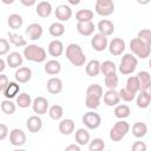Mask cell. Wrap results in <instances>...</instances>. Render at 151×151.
<instances>
[{"instance_id":"obj_30","label":"cell","mask_w":151,"mask_h":151,"mask_svg":"<svg viewBox=\"0 0 151 151\" xmlns=\"http://www.w3.org/2000/svg\"><path fill=\"white\" fill-rule=\"evenodd\" d=\"M76 140L80 144V145H85L88 143L90 140V133L87 132V130L85 129H78L77 132H76V136H74Z\"/></svg>"},{"instance_id":"obj_53","label":"cell","mask_w":151,"mask_h":151,"mask_svg":"<svg viewBox=\"0 0 151 151\" xmlns=\"http://www.w3.org/2000/svg\"><path fill=\"white\" fill-rule=\"evenodd\" d=\"M65 150L66 151H71V150H73V151H80V147L78 145H68V146H66Z\"/></svg>"},{"instance_id":"obj_29","label":"cell","mask_w":151,"mask_h":151,"mask_svg":"<svg viewBox=\"0 0 151 151\" xmlns=\"http://www.w3.org/2000/svg\"><path fill=\"white\" fill-rule=\"evenodd\" d=\"M93 12L91 9H80L76 14V19L78 22H85V21H92Z\"/></svg>"},{"instance_id":"obj_19","label":"cell","mask_w":151,"mask_h":151,"mask_svg":"<svg viewBox=\"0 0 151 151\" xmlns=\"http://www.w3.org/2000/svg\"><path fill=\"white\" fill-rule=\"evenodd\" d=\"M77 31L81 35H91L94 32V24L92 21H85V22H78L77 24Z\"/></svg>"},{"instance_id":"obj_49","label":"cell","mask_w":151,"mask_h":151,"mask_svg":"<svg viewBox=\"0 0 151 151\" xmlns=\"http://www.w3.org/2000/svg\"><path fill=\"white\" fill-rule=\"evenodd\" d=\"M132 150H133V151H145V150H146V145H145L143 142L138 140V142H136V143L132 145Z\"/></svg>"},{"instance_id":"obj_7","label":"cell","mask_w":151,"mask_h":151,"mask_svg":"<svg viewBox=\"0 0 151 151\" xmlns=\"http://www.w3.org/2000/svg\"><path fill=\"white\" fill-rule=\"evenodd\" d=\"M33 111L38 114H44L47 112L48 109V100L45 97H37L32 104Z\"/></svg>"},{"instance_id":"obj_39","label":"cell","mask_w":151,"mask_h":151,"mask_svg":"<svg viewBox=\"0 0 151 151\" xmlns=\"http://www.w3.org/2000/svg\"><path fill=\"white\" fill-rule=\"evenodd\" d=\"M104 83H105V86H107L109 88H116V86L118 85V77L116 72L106 74L104 78Z\"/></svg>"},{"instance_id":"obj_6","label":"cell","mask_w":151,"mask_h":151,"mask_svg":"<svg viewBox=\"0 0 151 151\" xmlns=\"http://www.w3.org/2000/svg\"><path fill=\"white\" fill-rule=\"evenodd\" d=\"M91 45L93 47V50L96 51H104L107 46V38L106 35L101 34V33H97L93 35L92 40H91Z\"/></svg>"},{"instance_id":"obj_18","label":"cell","mask_w":151,"mask_h":151,"mask_svg":"<svg viewBox=\"0 0 151 151\" xmlns=\"http://www.w3.org/2000/svg\"><path fill=\"white\" fill-rule=\"evenodd\" d=\"M19 91H20V86L15 81H9L7 84V86L4 88L2 92H4V96L7 99H12V98H14L19 93Z\"/></svg>"},{"instance_id":"obj_1","label":"cell","mask_w":151,"mask_h":151,"mask_svg":"<svg viewBox=\"0 0 151 151\" xmlns=\"http://www.w3.org/2000/svg\"><path fill=\"white\" fill-rule=\"evenodd\" d=\"M66 57L74 66H81L85 64L86 57L81 51V47L78 44H70L66 47Z\"/></svg>"},{"instance_id":"obj_5","label":"cell","mask_w":151,"mask_h":151,"mask_svg":"<svg viewBox=\"0 0 151 151\" xmlns=\"http://www.w3.org/2000/svg\"><path fill=\"white\" fill-rule=\"evenodd\" d=\"M100 123H101V118H100V116H99L98 113H96V112L90 111V112H86V113L83 116V124H84L87 129H91V130L97 129V127L100 125Z\"/></svg>"},{"instance_id":"obj_50","label":"cell","mask_w":151,"mask_h":151,"mask_svg":"<svg viewBox=\"0 0 151 151\" xmlns=\"http://www.w3.org/2000/svg\"><path fill=\"white\" fill-rule=\"evenodd\" d=\"M8 134V127L5 124L0 123V140H4Z\"/></svg>"},{"instance_id":"obj_37","label":"cell","mask_w":151,"mask_h":151,"mask_svg":"<svg viewBox=\"0 0 151 151\" xmlns=\"http://www.w3.org/2000/svg\"><path fill=\"white\" fill-rule=\"evenodd\" d=\"M17 104L19 105V107H28L31 104H32V99H31V96L27 94V93H20L18 97H17Z\"/></svg>"},{"instance_id":"obj_11","label":"cell","mask_w":151,"mask_h":151,"mask_svg":"<svg viewBox=\"0 0 151 151\" xmlns=\"http://www.w3.org/2000/svg\"><path fill=\"white\" fill-rule=\"evenodd\" d=\"M120 100L119 93L114 90V88H109V91H106L104 93V103L109 106H113L117 105Z\"/></svg>"},{"instance_id":"obj_51","label":"cell","mask_w":151,"mask_h":151,"mask_svg":"<svg viewBox=\"0 0 151 151\" xmlns=\"http://www.w3.org/2000/svg\"><path fill=\"white\" fill-rule=\"evenodd\" d=\"M9 81H8V78H7V76H5V74H1L0 73V91H4V88L7 86V84H8Z\"/></svg>"},{"instance_id":"obj_9","label":"cell","mask_w":151,"mask_h":151,"mask_svg":"<svg viewBox=\"0 0 151 151\" xmlns=\"http://www.w3.org/2000/svg\"><path fill=\"white\" fill-rule=\"evenodd\" d=\"M109 48H110V53L112 55H120L125 50V42L122 38H114L110 42Z\"/></svg>"},{"instance_id":"obj_45","label":"cell","mask_w":151,"mask_h":151,"mask_svg":"<svg viewBox=\"0 0 151 151\" xmlns=\"http://www.w3.org/2000/svg\"><path fill=\"white\" fill-rule=\"evenodd\" d=\"M100 104V98H97V97H92V96H86V99H85V105L88 107V109H97Z\"/></svg>"},{"instance_id":"obj_14","label":"cell","mask_w":151,"mask_h":151,"mask_svg":"<svg viewBox=\"0 0 151 151\" xmlns=\"http://www.w3.org/2000/svg\"><path fill=\"white\" fill-rule=\"evenodd\" d=\"M26 33L28 34L31 40H37V39H39L42 35V27H41V25L33 22V24L27 26Z\"/></svg>"},{"instance_id":"obj_24","label":"cell","mask_w":151,"mask_h":151,"mask_svg":"<svg viewBox=\"0 0 151 151\" xmlns=\"http://www.w3.org/2000/svg\"><path fill=\"white\" fill-rule=\"evenodd\" d=\"M74 130V123L72 119H64L59 123V131L61 134H71Z\"/></svg>"},{"instance_id":"obj_13","label":"cell","mask_w":151,"mask_h":151,"mask_svg":"<svg viewBox=\"0 0 151 151\" xmlns=\"http://www.w3.org/2000/svg\"><path fill=\"white\" fill-rule=\"evenodd\" d=\"M63 90V81L61 79L57 78V77H53L51 79H48L47 81V91L52 94H58L60 93Z\"/></svg>"},{"instance_id":"obj_21","label":"cell","mask_w":151,"mask_h":151,"mask_svg":"<svg viewBox=\"0 0 151 151\" xmlns=\"http://www.w3.org/2000/svg\"><path fill=\"white\" fill-rule=\"evenodd\" d=\"M37 14L39 15V17H41V18H47L50 14H51V12H52V6H51V4L48 2V1H40L39 4H38V6H37Z\"/></svg>"},{"instance_id":"obj_23","label":"cell","mask_w":151,"mask_h":151,"mask_svg":"<svg viewBox=\"0 0 151 151\" xmlns=\"http://www.w3.org/2000/svg\"><path fill=\"white\" fill-rule=\"evenodd\" d=\"M60 70H61V65H60V63L58 60L52 59V60H48L45 64V72L47 74L55 76V74H58L60 72Z\"/></svg>"},{"instance_id":"obj_22","label":"cell","mask_w":151,"mask_h":151,"mask_svg":"<svg viewBox=\"0 0 151 151\" xmlns=\"http://www.w3.org/2000/svg\"><path fill=\"white\" fill-rule=\"evenodd\" d=\"M63 51H64V46H63V42L60 40H53V41L50 42V45H48V53L52 57L61 55Z\"/></svg>"},{"instance_id":"obj_42","label":"cell","mask_w":151,"mask_h":151,"mask_svg":"<svg viewBox=\"0 0 151 151\" xmlns=\"http://www.w3.org/2000/svg\"><path fill=\"white\" fill-rule=\"evenodd\" d=\"M104 147H105V143L100 138H94L90 143V146H88L90 151H101V150H104Z\"/></svg>"},{"instance_id":"obj_25","label":"cell","mask_w":151,"mask_h":151,"mask_svg":"<svg viewBox=\"0 0 151 151\" xmlns=\"http://www.w3.org/2000/svg\"><path fill=\"white\" fill-rule=\"evenodd\" d=\"M100 72V63L98 60H90L86 65V73L90 77H96Z\"/></svg>"},{"instance_id":"obj_54","label":"cell","mask_w":151,"mask_h":151,"mask_svg":"<svg viewBox=\"0 0 151 151\" xmlns=\"http://www.w3.org/2000/svg\"><path fill=\"white\" fill-rule=\"evenodd\" d=\"M20 1H21V4L24 6H32L35 2V0H20Z\"/></svg>"},{"instance_id":"obj_8","label":"cell","mask_w":151,"mask_h":151,"mask_svg":"<svg viewBox=\"0 0 151 151\" xmlns=\"http://www.w3.org/2000/svg\"><path fill=\"white\" fill-rule=\"evenodd\" d=\"M9 140L13 145L20 146L26 142V134L22 130L20 129H13L9 133Z\"/></svg>"},{"instance_id":"obj_2","label":"cell","mask_w":151,"mask_h":151,"mask_svg":"<svg viewBox=\"0 0 151 151\" xmlns=\"http://www.w3.org/2000/svg\"><path fill=\"white\" fill-rule=\"evenodd\" d=\"M24 55L27 60L41 63L46 59V51L38 45H28L24 50Z\"/></svg>"},{"instance_id":"obj_33","label":"cell","mask_w":151,"mask_h":151,"mask_svg":"<svg viewBox=\"0 0 151 151\" xmlns=\"http://www.w3.org/2000/svg\"><path fill=\"white\" fill-rule=\"evenodd\" d=\"M7 22H8V26H9L11 28L18 29V28H20L21 25H22V18H21L19 14L14 13V14H11V15L8 17Z\"/></svg>"},{"instance_id":"obj_36","label":"cell","mask_w":151,"mask_h":151,"mask_svg":"<svg viewBox=\"0 0 151 151\" xmlns=\"http://www.w3.org/2000/svg\"><path fill=\"white\" fill-rule=\"evenodd\" d=\"M86 96H92L97 98H101L103 96V87L98 84H91L86 88Z\"/></svg>"},{"instance_id":"obj_40","label":"cell","mask_w":151,"mask_h":151,"mask_svg":"<svg viewBox=\"0 0 151 151\" xmlns=\"http://www.w3.org/2000/svg\"><path fill=\"white\" fill-rule=\"evenodd\" d=\"M1 110L6 114H13L15 112V104L9 99H6L1 103Z\"/></svg>"},{"instance_id":"obj_4","label":"cell","mask_w":151,"mask_h":151,"mask_svg":"<svg viewBox=\"0 0 151 151\" xmlns=\"http://www.w3.org/2000/svg\"><path fill=\"white\" fill-rule=\"evenodd\" d=\"M129 130H130V125L124 120H119L110 130V138L113 142H119L129 132Z\"/></svg>"},{"instance_id":"obj_35","label":"cell","mask_w":151,"mask_h":151,"mask_svg":"<svg viewBox=\"0 0 151 151\" xmlns=\"http://www.w3.org/2000/svg\"><path fill=\"white\" fill-rule=\"evenodd\" d=\"M8 35V39H9V42L13 44L14 46L17 47H21V46H26V40L19 35V34H15V33H12V32H8L7 33Z\"/></svg>"},{"instance_id":"obj_3","label":"cell","mask_w":151,"mask_h":151,"mask_svg":"<svg viewBox=\"0 0 151 151\" xmlns=\"http://www.w3.org/2000/svg\"><path fill=\"white\" fill-rule=\"evenodd\" d=\"M130 48L131 51L139 58L145 59L150 55V51H151V45L142 41L138 38H134L130 41Z\"/></svg>"},{"instance_id":"obj_44","label":"cell","mask_w":151,"mask_h":151,"mask_svg":"<svg viewBox=\"0 0 151 151\" xmlns=\"http://www.w3.org/2000/svg\"><path fill=\"white\" fill-rule=\"evenodd\" d=\"M137 65H133V64H129V63H123L120 61V66H119V71L120 73L123 74H130L132 73L134 70H136Z\"/></svg>"},{"instance_id":"obj_46","label":"cell","mask_w":151,"mask_h":151,"mask_svg":"<svg viewBox=\"0 0 151 151\" xmlns=\"http://www.w3.org/2000/svg\"><path fill=\"white\" fill-rule=\"evenodd\" d=\"M119 97L123 99V100H125V101H132L133 99H134V93H132V92H130L126 87L125 88H122L119 92Z\"/></svg>"},{"instance_id":"obj_27","label":"cell","mask_w":151,"mask_h":151,"mask_svg":"<svg viewBox=\"0 0 151 151\" xmlns=\"http://www.w3.org/2000/svg\"><path fill=\"white\" fill-rule=\"evenodd\" d=\"M7 64L9 67H19L22 64V57L18 52H12L7 57Z\"/></svg>"},{"instance_id":"obj_57","label":"cell","mask_w":151,"mask_h":151,"mask_svg":"<svg viewBox=\"0 0 151 151\" xmlns=\"http://www.w3.org/2000/svg\"><path fill=\"white\" fill-rule=\"evenodd\" d=\"M70 4H72V5H78L79 2H80V0H67Z\"/></svg>"},{"instance_id":"obj_28","label":"cell","mask_w":151,"mask_h":151,"mask_svg":"<svg viewBox=\"0 0 151 151\" xmlns=\"http://www.w3.org/2000/svg\"><path fill=\"white\" fill-rule=\"evenodd\" d=\"M139 87H140V83H139V79L137 76H132V77H129L127 81H126V88L132 92V93H137L139 91Z\"/></svg>"},{"instance_id":"obj_26","label":"cell","mask_w":151,"mask_h":151,"mask_svg":"<svg viewBox=\"0 0 151 151\" xmlns=\"http://www.w3.org/2000/svg\"><path fill=\"white\" fill-rule=\"evenodd\" d=\"M146 132H147V126H146L145 123L137 122V123L133 124V126H132V133H133L134 137L142 138V137H144L146 134Z\"/></svg>"},{"instance_id":"obj_58","label":"cell","mask_w":151,"mask_h":151,"mask_svg":"<svg viewBox=\"0 0 151 151\" xmlns=\"http://www.w3.org/2000/svg\"><path fill=\"white\" fill-rule=\"evenodd\" d=\"M4 4H6V5H11V4H13L14 2V0H1Z\"/></svg>"},{"instance_id":"obj_34","label":"cell","mask_w":151,"mask_h":151,"mask_svg":"<svg viewBox=\"0 0 151 151\" xmlns=\"http://www.w3.org/2000/svg\"><path fill=\"white\" fill-rule=\"evenodd\" d=\"M114 116L117 118H120V119H124V118L129 117L130 116V107L125 104L117 105L116 109H114Z\"/></svg>"},{"instance_id":"obj_43","label":"cell","mask_w":151,"mask_h":151,"mask_svg":"<svg viewBox=\"0 0 151 151\" xmlns=\"http://www.w3.org/2000/svg\"><path fill=\"white\" fill-rule=\"evenodd\" d=\"M138 39H140L142 41L151 45V31L149 28H144V29H140L138 32Z\"/></svg>"},{"instance_id":"obj_56","label":"cell","mask_w":151,"mask_h":151,"mask_svg":"<svg viewBox=\"0 0 151 151\" xmlns=\"http://www.w3.org/2000/svg\"><path fill=\"white\" fill-rule=\"evenodd\" d=\"M150 1H151V0H137V2L140 4V5H147Z\"/></svg>"},{"instance_id":"obj_31","label":"cell","mask_w":151,"mask_h":151,"mask_svg":"<svg viewBox=\"0 0 151 151\" xmlns=\"http://www.w3.org/2000/svg\"><path fill=\"white\" fill-rule=\"evenodd\" d=\"M48 32H50V34H51L52 37L58 38V37H60V35L64 34V32H65V26H64L61 22H53V24L50 26Z\"/></svg>"},{"instance_id":"obj_10","label":"cell","mask_w":151,"mask_h":151,"mask_svg":"<svg viewBox=\"0 0 151 151\" xmlns=\"http://www.w3.org/2000/svg\"><path fill=\"white\" fill-rule=\"evenodd\" d=\"M139 83H140V87L139 91H149L151 87V76L147 71H140L137 74Z\"/></svg>"},{"instance_id":"obj_17","label":"cell","mask_w":151,"mask_h":151,"mask_svg":"<svg viewBox=\"0 0 151 151\" xmlns=\"http://www.w3.org/2000/svg\"><path fill=\"white\" fill-rule=\"evenodd\" d=\"M32 77V70L29 67H19L15 72V79L19 83H27Z\"/></svg>"},{"instance_id":"obj_48","label":"cell","mask_w":151,"mask_h":151,"mask_svg":"<svg viewBox=\"0 0 151 151\" xmlns=\"http://www.w3.org/2000/svg\"><path fill=\"white\" fill-rule=\"evenodd\" d=\"M9 51V42L6 39L0 38V55H5Z\"/></svg>"},{"instance_id":"obj_47","label":"cell","mask_w":151,"mask_h":151,"mask_svg":"<svg viewBox=\"0 0 151 151\" xmlns=\"http://www.w3.org/2000/svg\"><path fill=\"white\" fill-rule=\"evenodd\" d=\"M120 61H123V63H129V64H133V65H137V64H138L137 58H136L133 54H131V53H126V54H124V55L122 57Z\"/></svg>"},{"instance_id":"obj_16","label":"cell","mask_w":151,"mask_h":151,"mask_svg":"<svg viewBox=\"0 0 151 151\" xmlns=\"http://www.w3.org/2000/svg\"><path fill=\"white\" fill-rule=\"evenodd\" d=\"M27 129L29 132L32 133H35L38 131H40L41 126H42V120L40 117L38 116H31L28 119H27Z\"/></svg>"},{"instance_id":"obj_15","label":"cell","mask_w":151,"mask_h":151,"mask_svg":"<svg viewBox=\"0 0 151 151\" xmlns=\"http://www.w3.org/2000/svg\"><path fill=\"white\" fill-rule=\"evenodd\" d=\"M98 29H99V33L107 37V35H111L114 32V25H113L112 21H110L107 19H104V20H100L98 22Z\"/></svg>"},{"instance_id":"obj_12","label":"cell","mask_w":151,"mask_h":151,"mask_svg":"<svg viewBox=\"0 0 151 151\" xmlns=\"http://www.w3.org/2000/svg\"><path fill=\"white\" fill-rule=\"evenodd\" d=\"M72 17V9L66 5H59L55 8V18L60 21H67Z\"/></svg>"},{"instance_id":"obj_20","label":"cell","mask_w":151,"mask_h":151,"mask_svg":"<svg viewBox=\"0 0 151 151\" xmlns=\"http://www.w3.org/2000/svg\"><path fill=\"white\" fill-rule=\"evenodd\" d=\"M151 103V94L149 91H139V94L137 97V105L140 109L149 107Z\"/></svg>"},{"instance_id":"obj_41","label":"cell","mask_w":151,"mask_h":151,"mask_svg":"<svg viewBox=\"0 0 151 151\" xmlns=\"http://www.w3.org/2000/svg\"><path fill=\"white\" fill-rule=\"evenodd\" d=\"M48 113H50V117L52 119H59V118H61V116L64 113V110L60 105H53V106L50 107Z\"/></svg>"},{"instance_id":"obj_55","label":"cell","mask_w":151,"mask_h":151,"mask_svg":"<svg viewBox=\"0 0 151 151\" xmlns=\"http://www.w3.org/2000/svg\"><path fill=\"white\" fill-rule=\"evenodd\" d=\"M4 70H5V61L0 58V73H1Z\"/></svg>"},{"instance_id":"obj_38","label":"cell","mask_w":151,"mask_h":151,"mask_svg":"<svg viewBox=\"0 0 151 151\" xmlns=\"http://www.w3.org/2000/svg\"><path fill=\"white\" fill-rule=\"evenodd\" d=\"M100 72L106 76V74H110V73H114L116 72V65L114 63L110 61V60H106L104 63L100 64Z\"/></svg>"},{"instance_id":"obj_52","label":"cell","mask_w":151,"mask_h":151,"mask_svg":"<svg viewBox=\"0 0 151 151\" xmlns=\"http://www.w3.org/2000/svg\"><path fill=\"white\" fill-rule=\"evenodd\" d=\"M113 1L112 0H97V5H101V6H106V5H110L112 4Z\"/></svg>"},{"instance_id":"obj_32","label":"cell","mask_w":151,"mask_h":151,"mask_svg":"<svg viewBox=\"0 0 151 151\" xmlns=\"http://www.w3.org/2000/svg\"><path fill=\"white\" fill-rule=\"evenodd\" d=\"M114 11V4H110V5H106V6H101V5H97L96 4V12L99 14V15H103V17H107L110 14H112Z\"/></svg>"}]
</instances>
